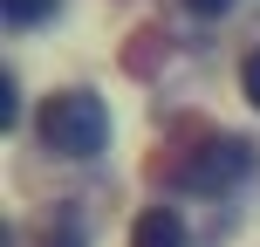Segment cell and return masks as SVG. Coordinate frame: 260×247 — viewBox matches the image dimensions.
<instances>
[{"mask_svg": "<svg viewBox=\"0 0 260 247\" xmlns=\"http://www.w3.org/2000/svg\"><path fill=\"white\" fill-rule=\"evenodd\" d=\"M14 117H21V90H14V76L0 69V130H7Z\"/></svg>", "mask_w": 260, "mask_h": 247, "instance_id": "5b68a950", "label": "cell"}, {"mask_svg": "<svg viewBox=\"0 0 260 247\" xmlns=\"http://www.w3.org/2000/svg\"><path fill=\"white\" fill-rule=\"evenodd\" d=\"M48 247H82V234H55V240H48Z\"/></svg>", "mask_w": 260, "mask_h": 247, "instance_id": "ba28073f", "label": "cell"}, {"mask_svg": "<svg viewBox=\"0 0 260 247\" xmlns=\"http://www.w3.org/2000/svg\"><path fill=\"white\" fill-rule=\"evenodd\" d=\"M0 14H7V28H41L55 14V0H0Z\"/></svg>", "mask_w": 260, "mask_h": 247, "instance_id": "277c9868", "label": "cell"}, {"mask_svg": "<svg viewBox=\"0 0 260 247\" xmlns=\"http://www.w3.org/2000/svg\"><path fill=\"white\" fill-rule=\"evenodd\" d=\"M247 172H253V144L247 138H212V144H199L178 165V185L185 193H226V185H240Z\"/></svg>", "mask_w": 260, "mask_h": 247, "instance_id": "7a4b0ae2", "label": "cell"}, {"mask_svg": "<svg viewBox=\"0 0 260 247\" xmlns=\"http://www.w3.org/2000/svg\"><path fill=\"white\" fill-rule=\"evenodd\" d=\"M41 144L62 158H96L110 144V110L103 96L89 90H55L48 103H41Z\"/></svg>", "mask_w": 260, "mask_h": 247, "instance_id": "6da1fadb", "label": "cell"}, {"mask_svg": "<svg viewBox=\"0 0 260 247\" xmlns=\"http://www.w3.org/2000/svg\"><path fill=\"white\" fill-rule=\"evenodd\" d=\"M240 83H247V103L260 110V48L247 55V62H240Z\"/></svg>", "mask_w": 260, "mask_h": 247, "instance_id": "8992f818", "label": "cell"}, {"mask_svg": "<svg viewBox=\"0 0 260 247\" xmlns=\"http://www.w3.org/2000/svg\"><path fill=\"white\" fill-rule=\"evenodd\" d=\"M130 247H185V220H178L171 206L137 213V234H130Z\"/></svg>", "mask_w": 260, "mask_h": 247, "instance_id": "3957f363", "label": "cell"}, {"mask_svg": "<svg viewBox=\"0 0 260 247\" xmlns=\"http://www.w3.org/2000/svg\"><path fill=\"white\" fill-rule=\"evenodd\" d=\"M185 7H192V14H206V21H212V14H226L233 0H185Z\"/></svg>", "mask_w": 260, "mask_h": 247, "instance_id": "52a82bcc", "label": "cell"}]
</instances>
